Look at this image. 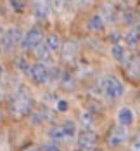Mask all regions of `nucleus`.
<instances>
[{"label": "nucleus", "instance_id": "f257e3e1", "mask_svg": "<svg viewBox=\"0 0 140 151\" xmlns=\"http://www.w3.org/2000/svg\"><path fill=\"white\" fill-rule=\"evenodd\" d=\"M102 89H104L106 97L112 99V101L121 99V97L124 96V83L119 80V78H116V76H107V78L104 80Z\"/></svg>", "mask_w": 140, "mask_h": 151}, {"label": "nucleus", "instance_id": "f03ea898", "mask_svg": "<svg viewBox=\"0 0 140 151\" xmlns=\"http://www.w3.org/2000/svg\"><path fill=\"white\" fill-rule=\"evenodd\" d=\"M11 109L14 111L16 115L19 116H24V115H30L33 111V101L28 94H19L14 96L12 101H11Z\"/></svg>", "mask_w": 140, "mask_h": 151}, {"label": "nucleus", "instance_id": "7ed1b4c3", "mask_svg": "<svg viewBox=\"0 0 140 151\" xmlns=\"http://www.w3.org/2000/svg\"><path fill=\"white\" fill-rule=\"evenodd\" d=\"M128 136H130V132H128V127H123V125H119V123H116L112 129H111V132H109L107 136V144L111 148H119V146H123L124 142L128 141Z\"/></svg>", "mask_w": 140, "mask_h": 151}, {"label": "nucleus", "instance_id": "20e7f679", "mask_svg": "<svg viewBox=\"0 0 140 151\" xmlns=\"http://www.w3.org/2000/svg\"><path fill=\"white\" fill-rule=\"evenodd\" d=\"M21 40H23L21 28H17V26H9L7 30L4 31L0 42H2V47H4L5 50H12L14 47H17L21 44Z\"/></svg>", "mask_w": 140, "mask_h": 151}, {"label": "nucleus", "instance_id": "39448f33", "mask_svg": "<svg viewBox=\"0 0 140 151\" xmlns=\"http://www.w3.org/2000/svg\"><path fill=\"white\" fill-rule=\"evenodd\" d=\"M43 42V33L38 26H31L30 30L23 35V40H21V47L24 50H33L38 44Z\"/></svg>", "mask_w": 140, "mask_h": 151}, {"label": "nucleus", "instance_id": "423d86ee", "mask_svg": "<svg viewBox=\"0 0 140 151\" xmlns=\"http://www.w3.org/2000/svg\"><path fill=\"white\" fill-rule=\"evenodd\" d=\"M97 146V136L93 130H81L76 136V148L80 151H93Z\"/></svg>", "mask_w": 140, "mask_h": 151}, {"label": "nucleus", "instance_id": "0eeeda50", "mask_svg": "<svg viewBox=\"0 0 140 151\" xmlns=\"http://www.w3.org/2000/svg\"><path fill=\"white\" fill-rule=\"evenodd\" d=\"M28 75H30L33 83L42 85V83H45L47 78H48V68H47V64H43V63H33V64H30Z\"/></svg>", "mask_w": 140, "mask_h": 151}, {"label": "nucleus", "instance_id": "6e6552de", "mask_svg": "<svg viewBox=\"0 0 140 151\" xmlns=\"http://www.w3.org/2000/svg\"><path fill=\"white\" fill-rule=\"evenodd\" d=\"M52 11V0H33V16L36 19H47Z\"/></svg>", "mask_w": 140, "mask_h": 151}, {"label": "nucleus", "instance_id": "1a4fd4ad", "mask_svg": "<svg viewBox=\"0 0 140 151\" xmlns=\"http://www.w3.org/2000/svg\"><path fill=\"white\" fill-rule=\"evenodd\" d=\"M116 120L123 127H131L133 122H135V113H133V109L130 106H121L118 109V113H116Z\"/></svg>", "mask_w": 140, "mask_h": 151}, {"label": "nucleus", "instance_id": "9d476101", "mask_svg": "<svg viewBox=\"0 0 140 151\" xmlns=\"http://www.w3.org/2000/svg\"><path fill=\"white\" fill-rule=\"evenodd\" d=\"M33 52H35V58L38 59V63H43V64H47V59L50 58V49L47 47L45 42H42V44H38V45L33 49Z\"/></svg>", "mask_w": 140, "mask_h": 151}, {"label": "nucleus", "instance_id": "9b49d317", "mask_svg": "<svg viewBox=\"0 0 140 151\" xmlns=\"http://www.w3.org/2000/svg\"><path fill=\"white\" fill-rule=\"evenodd\" d=\"M43 42H45L47 47L50 49V52H57V50L62 47V40H61V37H59L57 33H48L45 38H43Z\"/></svg>", "mask_w": 140, "mask_h": 151}, {"label": "nucleus", "instance_id": "f8f14e48", "mask_svg": "<svg viewBox=\"0 0 140 151\" xmlns=\"http://www.w3.org/2000/svg\"><path fill=\"white\" fill-rule=\"evenodd\" d=\"M48 139L52 142H57V144L62 142V141H66V134H64L61 125H50L48 127Z\"/></svg>", "mask_w": 140, "mask_h": 151}, {"label": "nucleus", "instance_id": "ddd939ff", "mask_svg": "<svg viewBox=\"0 0 140 151\" xmlns=\"http://www.w3.org/2000/svg\"><path fill=\"white\" fill-rule=\"evenodd\" d=\"M106 24V19L102 17V14H92L88 23H87V28L90 31H100Z\"/></svg>", "mask_w": 140, "mask_h": 151}, {"label": "nucleus", "instance_id": "4468645a", "mask_svg": "<svg viewBox=\"0 0 140 151\" xmlns=\"http://www.w3.org/2000/svg\"><path fill=\"white\" fill-rule=\"evenodd\" d=\"M61 49H62V58L66 61H71L78 52V45H76V42H73V40H68L66 44H62Z\"/></svg>", "mask_w": 140, "mask_h": 151}, {"label": "nucleus", "instance_id": "2eb2a0df", "mask_svg": "<svg viewBox=\"0 0 140 151\" xmlns=\"http://www.w3.org/2000/svg\"><path fill=\"white\" fill-rule=\"evenodd\" d=\"M61 127H62V130H64V134H66V139H75L78 136V125L73 120L62 122Z\"/></svg>", "mask_w": 140, "mask_h": 151}, {"label": "nucleus", "instance_id": "dca6fc26", "mask_svg": "<svg viewBox=\"0 0 140 151\" xmlns=\"http://www.w3.org/2000/svg\"><path fill=\"white\" fill-rule=\"evenodd\" d=\"M124 40H126V45L135 47L140 42V28H130L124 35Z\"/></svg>", "mask_w": 140, "mask_h": 151}, {"label": "nucleus", "instance_id": "f3484780", "mask_svg": "<svg viewBox=\"0 0 140 151\" xmlns=\"http://www.w3.org/2000/svg\"><path fill=\"white\" fill-rule=\"evenodd\" d=\"M80 123H81L83 130H93V125H95L93 115L90 113V111H83L81 116H80Z\"/></svg>", "mask_w": 140, "mask_h": 151}, {"label": "nucleus", "instance_id": "a211bd4d", "mask_svg": "<svg viewBox=\"0 0 140 151\" xmlns=\"http://www.w3.org/2000/svg\"><path fill=\"white\" fill-rule=\"evenodd\" d=\"M111 56H112V59H116L118 63H123L126 59V50H124V47L121 44H114L111 47Z\"/></svg>", "mask_w": 140, "mask_h": 151}, {"label": "nucleus", "instance_id": "6ab92c4d", "mask_svg": "<svg viewBox=\"0 0 140 151\" xmlns=\"http://www.w3.org/2000/svg\"><path fill=\"white\" fill-rule=\"evenodd\" d=\"M55 111H57V113H66V111H69V103H68L66 99H57V103H55Z\"/></svg>", "mask_w": 140, "mask_h": 151}, {"label": "nucleus", "instance_id": "aec40b11", "mask_svg": "<svg viewBox=\"0 0 140 151\" xmlns=\"http://www.w3.org/2000/svg\"><path fill=\"white\" fill-rule=\"evenodd\" d=\"M42 151H62V150H61V146H59L57 142L48 141V142H45V144L42 146Z\"/></svg>", "mask_w": 140, "mask_h": 151}, {"label": "nucleus", "instance_id": "412c9836", "mask_svg": "<svg viewBox=\"0 0 140 151\" xmlns=\"http://www.w3.org/2000/svg\"><path fill=\"white\" fill-rule=\"evenodd\" d=\"M17 68H19L21 71L28 73V70H30V64L26 63V59H24V58H19V59H17Z\"/></svg>", "mask_w": 140, "mask_h": 151}, {"label": "nucleus", "instance_id": "4be33fe9", "mask_svg": "<svg viewBox=\"0 0 140 151\" xmlns=\"http://www.w3.org/2000/svg\"><path fill=\"white\" fill-rule=\"evenodd\" d=\"M130 151H140V130H139V134H137V137L131 141V144H130Z\"/></svg>", "mask_w": 140, "mask_h": 151}, {"label": "nucleus", "instance_id": "5701e85b", "mask_svg": "<svg viewBox=\"0 0 140 151\" xmlns=\"http://www.w3.org/2000/svg\"><path fill=\"white\" fill-rule=\"evenodd\" d=\"M11 4L14 5V9L17 11V12H23V11H24V4H23V2L17 4V0H11Z\"/></svg>", "mask_w": 140, "mask_h": 151}, {"label": "nucleus", "instance_id": "b1692460", "mask_svg": "<svg viewBox=\"0 0 140 151\" xmlns=\"http://www.w3.org/2000/svg\"><path fill=\"white\" fill-rule=\"evenodd\" d=\"M23 151H38V148H35V146H28V148H24Z\"/></svg>", "mask_w": 140, "mask_h": 151}, {"label": "nucleus", "instance_id": "393cba45", "mask_svg": "<svg viewBox=\"0 0 140 151\" xmlns=\"http://www.w3.org/2000/svg\"><path fill=\"white\" fill-rule=\"evenodd\" d=\"M137 23H139V28H140V12L137 14Z\"/></svg>", "mask_w": 140, "mask_h": 151}, {"label": "nucleus", "instance_id": "a878e982", "mask_svg": "<svg viewBox=\"0 0 140 151\" xmlns=\"http://www.w3.org/2000/svg\"><path fill=\"white\" fill-rule=\"evenodd\" d=\"M2 73H4V68H2V64H0V75H2Z\"/></svg>", "mask_w": 140, "mask_h": 151}, {"label": "nucleus", "instance_id": "bb28decb", "mask_svg": "<svg viewBox=\"0 0 140 151\" xmlns=\"http://www.w3.org/2000/svg\"><path fill=\"white\" fill-rule=\"evenodd\" d=\"M139 56H140V52H139Z\"/></svg>", "mask_w": 140, "mask_h": 151}]
</instances>
